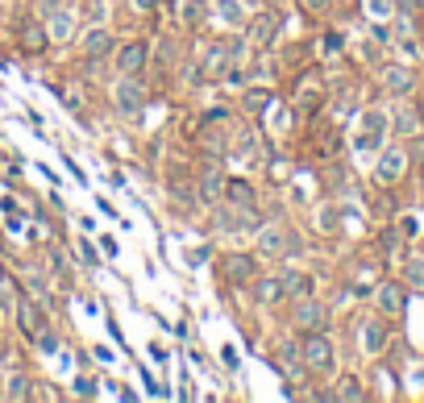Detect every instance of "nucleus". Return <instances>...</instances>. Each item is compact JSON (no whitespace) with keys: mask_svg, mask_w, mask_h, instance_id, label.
Returning a JSON list of instances; mask_svg holds the SVG:
<instances>
[{"mask_svg":"<svg viewBox=\"0 0 424 403\" xmlns=\"http://www.w3.org/2000/svg\"><path fill=\"white\" fill-rule=\"evenodd\" d=\"M241 58V42H217L212 50H208V58H204V67H200V75H221V71H229L233 62Z\"/></svg>","mask_w":424,"mask_h":403,"instance_id":"obj_3","label":"nucleus"},{"mask_svg":"<svg viewBox=\"0 0 424 403\" xmlns=\"http://www.w3.org/2000/svg\"><path fill=\"white\" fill-rule=\"evenodd\" d=\"M258 287H254V295H258V304H279L283 295H287V283L283 279H254Z\"/></svg>","mask_w":424,"mask_h":403,"instance_id":"obj_15","label":"nucleus"},{"mask_svg":"<svg viewBox=\"0 0 424 403\" xmlns=\"http://www.w3.org/2000/svg\"><path fill=\"white\" fill-rule=\"evenodd\" d=\"M279 29H283V17H279L275 8H266V12H258V17H254V29H250V42H258V46H271Z\"/></svg>","mask_w":424,"mask_h":403,"instance_id":"obj_6","label":"nucleus"},{"mask_svg":"<svg viewBox=\"0 0 424 403\" xmlns=\"http://www.w3.org/2000/svg\"><path fill=\"white\" fill-rule=\"evenodd\" d=\"M408 279H412L416 287H424V258H412V262H408Z\"/></svg>","mask_w":424,"mask_h":403,"instance_id":"obj_28","label":"nucleus"},{"mask_svg":"<svg viewBox=\"0 0 424 403\" xmlns=\"http://www.w3.org/2000/svg\"><path fill=\"white\" fill-rule=\"evenodd\" d=\"M258 250H262V254H271V258H275V254H283V229H275V225H271V229H262Z\"/></svg>","mask_w":424,"mask_h":403,"instance_id":"obj_22","label":"nucleus"},{"mask_svg":"<svg viewBox=\"0 0 424 403\" xmlns=\"http://www.w3.org/2000/svg\"><path fill=\"white\" fill-rule=\"evenodd\" d=\"M225 200L237 204V208H254L258 204V196H254V187L246 179H225Z\"/></svg>","mask_w":424,"mask_h":403,"instance_id":"obj_13","label":"nucleus"},{"mask_svg":"<svg viewBox=\"0 0 424 403\" xmlns=\"http://www.w3.org/2000/svg\"><path fill=\"white\" fill-rule=\"evenodd\" d=\"M33 391H37V387H33V379H25V375H12L8 387H4L8 400H33Z\"/></svg>","mask_w":424,"mask_h":403,"instance_id":"obj_21","label":"nucleus"},{"mask_svg":"<svg viewBox=\"0 0 424 403\" xmlns=\"http://www.w3.org/2000/svg\"><path fill=\"white\" fill-rule=\"evenodd\" d=\"M221 183H225V179H221V171H217V154H212V158L204 162V179H200V196H204V200H217V196L225 191Z\"/></svg>","mask_w":424,"mask_h":403,"instance_id":"obj_14","label":"nucleus"},{"mask_svg":"<svg viewBox=\"0 0 424 403\" xmlns=\"http://www.w3.org/2000/svg\"><path fill=\"white\" fill-rule=\"evenodd\" d=\"M325 320H329V316H325V308H321L316 300H308V295H304V300H300V308H296V325H300L304 333H321V329H325Z\"/></svg>","mask_w":424,"mask_h":403,"instance_id":"obj_9","label":"nucleus"},{"mask_svg":"<svg viewBox=\"0 0 424 403\" xmlns=\"http://www.w3.org/2000/svg\"><path fill=\"white\" fill-rule=\"evenodd\" d=\"M225 275H229L233 283H241V287H246V283H254V279H258V262H254L250 254H229V258H225Z\"/></svg>","mask_w":424,"mask_h":403,"instance_id":"obj_8","label":"nucleus"},{"mask_svg":"<svg viewBox=\"0 0 424 403\" xmlns=\"http://www.w3.org/2000/svg\"><path fill=\"white\" fill-rule=\"evenodd\" d=\"M304 4H308V8H325L329 0H304Z\"/></svg>","mask_w":424,"mask_h":403,"instance_id":"obj_31","label":"nucleus"},{"mask_svg":"<svg viewBox=\"0 0 424 403\" xmlns=\"http://www.w3.org/2000/svg\"><path fill=\"white\" fill-rule=\"evenodd\" d=\"M271 358H275V366H279L287 379H300V370H304V354H300L296 345H279Z\"/></svg>","mask_w":424,"mask_h":403,"instance_id":"obj_11","label":"nucleus"},{"mask_svg":"<svg viewBox=\"0 0 424 403\" xmlns=\"http://www.w3.org/2000/svg\"><path fill=\"white\" fill-rule=\"evenodd\" d=\"M71 29H75V12H54V21H50V37L62 42V37H71Z\"/></svg>","mask_w":424,"mask_h":403,"instance_id":"obj_23","label":"nucleus"},{"mask_svg":"<svg viewBox=\"0 0 424 403\" xmlns=\"http://www.w3.org/2000/svg\"><path fill=\"white\" fill-rule=\"evenodd\" d=\"M383 142V112H366L362 133H358V150H375Z\"/></svg>","mask_w":424,"mask_h":403,"instance_id":"obj_12","label":"nucleus"},{"mask_svg":"<svg viewBox=\"0 0 424 403\" xmlns=\"http://www.w3.org/2000/svg\"><path fill=\"white\" fill-rule=\"evenodd\" d=\"M337 400H366V391L358 387V379H341V387H337Z\"/></svg>","mask_w":424,"mask_h":403,"instance_id":"obj_26","label":"nucleus"},{"mask_svg":"<svg viewBox=\"0 0 424 403\" xmlns=\"http://www.w3.org/2000/svg\"><path fill=\"white\" fill-rule=\"evenodd\" d=\"M79 258H83V262H87V266H96V254H92V246H87V241H83V246H79Z\"/></svg>","mask_w":424,"mask_h":403,"instance_id":"obj_30","label":"nucleus"},{"mask_svg":"<svg viewBox=\"0 0 424 403\" xmlns=\"http://www.w3.org/2000/svg\"><path fill=\"white\" fill-rule=\"evenodd\" d=\"M208 12H212V8H208L204 0H187V8H183V21H187V25H200Z\"/></svg>","mask_w":424,"mask_h":403,"instance_id":"obj_24","label":"nucleus"},{"mask_svg":"<svg viewBox=\"0 0 424 403\" xmlns=\"http://www.w3.org/2000/svg\"><path fill=\"white\" fill-rule=\"evenodd\" d=\"M21 46H25V54H42L46 46H50V29L42 25V21H21Z\"/></svg>","mask_w":424,"mask_h":403,"instance_id":"obj_7","label":"nucleus"},{"mask_svg":"<svg viewBox=\"0 0 424 403\" xmlns=\"http://www.w3.org/2000/svg\"><path fill=\"white\" fill-rule=\"evenodd\" d=\"M283 283H287V295H312V279H304V275L300 279H283Z\"/></svg>","mask_w":424,"mask_h":403,"instance_id":"obj_27","label":"nucleus"},{"mask_svg":"<svg viewBox=\"0 0 424 403\" xmlns=\"http://www.w3.org/2000/svg\"><path fill=\"white\" fill-rule=\"evenodd\" d=\"M300 354H304V366L308 370H316V375H329L333 370V341L325 333H308L304 345H300Z\"/></svg>","mask_w":424,"mask_h":403,"instance_id":"obj_1","label":"nucleus"},{"mask_svg":"<svg viewBox=\"0 0 424 403\" xmlns=\"http://www.w3.org/2000/svg\"><path fill=\"white\" fill-rule=\"evenodd\" d=\"M366 4H371V12H375L379 21H383V17H391V0H366Z\"/></svg>","mask_w":424,"mask_h":403,"instance_id":"obj_29","label":"nucleus"},{"mask_svg":"<svg viewBox=\"0 0 424 403\" xmlns=\"http://www.w3.org/2000/svg\"><path fill=\"white\" fill-rule=\"evenodd\" d=\"M271 104H275V92H250V96H246V108H250V112H266Z\"/></svg>","mask_w":424,"mask_h":403,"instance_id":"obj_25","label":"nucleus"},{"mask_svg":"<svg viewBox=\"0 0 424 403\" xmlns=\"http://www.w3.org/2000/svg\"><path fill=\"white\" fill-rule=\"evenodd\" d=\"M79 50H83V58H87V62L108 58V54H112V37H108L104 29H87V33H83V42H79Z\"/></svg>","mask_w":424,"mask_h":403,"instance_id":"obj_10","label":"nucleus"},{"mask_svg":"<svg viewBox=\"0 0 424 403\" xmlns=\"http://www.w3.org/2000/svg\"><path fill=\"white\" fill-rule=\"evenodd\" d=\"M383 345H387V329L379 320H366L362 325V354H379Z\"/></svg>","mask_w":424,"mask_h":403,"instance_id":"obj_16","label":"nucleus"},{"mask_svg":"<svg viewBox=\"0 0 424 403\" xmlns=\"http://www.w3.org/2000/svg\"><path fill=\"white\" fill-rule=\"evenodd\" d=\"M421 108H424V104H421Z\"/></svg>","mask_w":424,"mask_h":403,"instance_id":"obj_32","label":"nucleus"},{"mask_svg":"<svg viewBox=\"0 0 424 403\" xmlns=\"http://www.w3.org/2000/svg\"><path fill=\"white\" fill-rule=\"evenodd\" d=\"M379 304H383L387 316L404 312V287H400V283H383V287H379Z\"/></svg>","mask_w":424,"mask_h":403,"instance_id":"obj_18","label":"nucleus"},{"mask_svg":"<svg viewBox=\"0 0 424 403\" xmlns=\"http://www.w3.org/2000/svg\"><path fill=\"white\" fill-rule=\"evenodd\" d=\"M146 62H150L146 42H125V46L117 50V71H121V75H142Z\"/></svg>","mask_w":424,"mask_h":403,"instance_id":"obj_4","label":"nucleus"},{"mask_svg":"<svg viewBox=\"0 0 424 403\" xmlns=\"http://www.w3.org/2000/svg\"><path fill=\"white\" fill-rule=\"evenodd\" d=\"M383 83H387V92L404 96V92L412 87V71H408V67H387V71H383Z\"/></svg>","mask_w":424,"mask_h":403,"instance_id":"obj_19","label":"nucleus"},{"mask_svg":"<svg viewBox=\"0 0 424 403\" xmlns=\"http://www.w3.org/2000/svg\"><path fill=\"white\" fill-rule=\"evenodd\" d=\"M117 108H121V117H142V108H146V87H142V79L137 75H121V83H117Z\"/></svg>","mask_w":424,"mask_h":403,"instance_id":"obj_2","label":"nucleus"},{"mask_svg":"<svg viewBox=\"0 0 424 403\" xmlns=\"http://www.w3.org/2000/svg\"><path fill=\"white\" fill-rule=\"evenodd\" d=\"M404 166H408V154H404V150H383V158H379V166H375V179H379L383 187H391V183L404 175Z\"/></svg>","mask_w":424,"mask_h":403,"instance_id":"obj_5","label":"nucleus"},{"mask_svg":"<svg viewBox=\"0 0 424 403\" xmlns=\"http://www.w3.org/2000/svg\"><path fill=\"white\" fill-rule=\"evenodd\" d=\"M17 316H21V329H25V337H37V333L46 329V320H42V312H37V308H33L29 300H25V304L17 308Z\"/></svg>","mask_w":424,"mask_h":403,"instance_id":"obj_20","label":"nucleus"},{"mask_svg":"<svg viewBox=\"0 0 424 403\" xmlns=\"http://www.w3.org/2000/svg\"><path fill=\"white\" fill-rule=\"evenodd\" d=\"M212 12H217L225 25H246V4H241V0H212Z\"/></svg>","mask_w":424,"mask_h":403,"instance_id":"obj_17","label":"nucleus"}]
</instances>
